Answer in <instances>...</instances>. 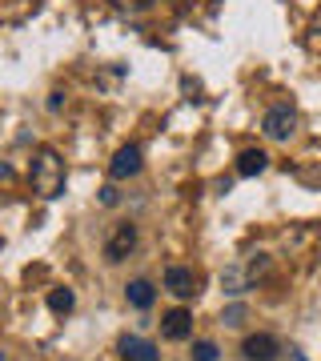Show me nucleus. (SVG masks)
<instances>
[{
    "label": "nucleus",
    "instance_id": "15",
    "mask_svg": "<svg viewBox=\"0 0 321 361\" xmlns=\"http://www.w3.org/2000/svg\"><path fill=\"white\" fill-rule=\"evenodd\" d=\"M125 4H128V8H141V13H145V8H153V0H125Z\"/></svg>",
    "mask_w": 321,
    "mask_h": 361
},
{
    "label": "nucleus",
    "instance_id": "1",
    "mask_svg": "<svg viewBox=\"0 0 321 361\" xmlns=\"http://www.w3.org/2000/svg\"><path fill=\"white\" fill-rule=\"evenodd\" d=\"M28 177H32V189H37V197H44V201H52V197L64 193V161L56 149H37V157H32V169H28Z\"/></svg>",
    "mask_w": 321,
    "mask_h": 361
},
{
    "label": "nucleus",
    "instance_id": "10",
    "mask_svg": "<svg viewBox=\"0 0 321 361\" xmlns=\"http://www.w3.org/2000/svg\"><path fill=\"white\" fill-rule=\"evenodd\" d=\"M128 301H133L137 310H149V305H153V285L149 281H133L128 285Z\"/></svg>",
    "mask_w": 321,
    "mask_h": 361
},
{
    "label": "nucleus",
    "instance_id": "3",
    "mask_svg": "<svg viewBox=\"0 0 321 361\" xmlns=\"http://www.w3.org/2000/svg\"><path fill=\"white\" fill-rule=\"evenodd\" d=\"M137 249V225H116L113 229V237H109V245H104V257L109 261H125L128 253Z\"/></svg>",
    "mask_w": 321,
    "mask_h": 361
},
{
    "label": "nucleus",
    "instance_id": "7",
    "mask_svg": "<svg viewBox=\"0 0 321 361\" xmlns=\"http://www.w3.org/2000/svg\"><path fill=\"white\" fill-rule=\"evenodd\" d=\"M245 357L249 361H273L277 357V341H273L269 334H253V337H245Z\"/></svg>",
    "mask_w": 321,
    "mask_h": 361
},
{
    "label": "nucleus",
    "instance_id": "12",
    "mask_svg": "<svg viewBox=\"0 0 321 361\" xmlns=\"http://www.w3.org/2000/svg\"><path fill=\"white\" fill-rule=\"evenodd\" d=\"M193 361H217V345L213 341H197L193 345Z\"/></svg>",
    "mask_w": 321,
    "mask_h": 361
},
{
    "label": "nucleus",
    "instance_id": "8",
    "mask_svg": "<svg viewBox=\"0 0 321 361\" xmlns=\"http://www.w3.org/2000/svg\"><path fill=\"white\" fill-rule=\"evenodd\" d=\"M121 357L125 361H161L157 349L149 345V341H141V337H125V341H121Z\"/></svg>",
    "mask_w": 321,
    "mask_h": 361
},
{
    "label": "nucleus",
    "instance_id": "17",
    "mask_svg": "<svg viewBox=\"0 0 321 361\" xmlns=\"http://www.w3.org/2000/svg\"><path fill=\"white\" fill-rule=\"evenodd\" d=\"M0 361H8V357H4V349H0Z\"/></svg>",
    "mask_w": 321,
    "mask_h": 361
},
{
    "label": "nucleus",
    "instance_id": "9",
    "mask_svg": "<svg viewBox=\"0 0 321 361\" xmlns=\"http://www.w3.org/2000/svg\"><path fill=\"white\" fill-rule=\"evenodd\" d=\"M265 165H269V157L261 153V149H245V153L237 157V173H241V177H253V173H265Z\"/></svg>",
    "mask_w": 321,
    "mask_h": 361
},
{
    "label": "nucleus",
    "instance_id": "13",
    "mask_svg": "<svg viewBox=\"0 0 321 361\" xmlns=\"http://www.w3.org/2000/svg\"><path fill=\"white\" fill-rule=\"evenodd\" d=\"M265 269H269V257H265V253H257V257L249 261V277H261Z\"/></svg>",
    "mask_w": 321,
    "mask_h": 361
},
{
    "label": "nucleus",
    "instance_id": "14",
    "mask_svg": "<svg viewBox=\"0 0 321 361\" xmlns=\"http://www.w3.org/2000/svg\"><path fill=\"white\" fill-rule=\"evenodd\" d=\"M241 317H245V310H241V305H233V310H225V325H241Z\"/></svg>",
    "mask_w": 321,
    "mask_h": 361
},
{
    "label": "nucleus",
    "instance_id": "6",
    "mask_svg": "<svg viewBox=\"0 0 321 361\" xmlns=\"http://www.w3.org/2000/svg\"><path fill=\"white\" fill-rule=\"evenodd\" d=\"M165 289L177 297H193L197 293V277H193V269H185V265H173V269H165Z\"/></svg>",
    "mask_w": 321,
    "mask_h": 361
},
{
    "label": "nucleus",
    "instance_id": "11",
    "mask_svg": "<svg viewBox=\"0 0 321 361\" xmlns=\"http://www.w3.org/2000/svg\"><path fill=\"white\" fill-rule=\"evenodd\" d=\"M49 305H52L56 313H68V310H73V293H68V289H52V293H49Z\"/></svg>",
    "mask_w": 321,
    "mask_h": 361
},
{
    "label": "nucleus",
    "instance_id": "16",
    "mask_svg": "<svg viewBox=\"0 0 321 361\" xmlns=\"http://www.w3.org/2000/svg\"><path fill=\"white\" fill-rule=\"evenodd\" d=\"M293 361H305V357H301V353H293Z\"/></svg>",
    "mask_w": 321,
    "mask_h": 361
},
{
    "label": "nucleus",
    "instance_id": "4",
    "mask_svg": "<svg viewBox=\"0 0 321 361\" xmlns=\"http://www.w3.org/2000/svg\"><path fill=\"white\" fill-rule=\"evenodd\" d=\"M161 334H165L169 341H185V337L193 334V317H189V310H169L165 317H161Z\"/></svg>",
    "mask_w": 321,
    "mask_h": 361
},
{
    "label": "nucleus",
    "instance_id": "5",
    "mask_svg": "<svg viewBox=\"0 0 321 361\" xmlns=\"http://www.w3.org/2000/svg\"><path fill=\"white\" fill-rule=\"evenodd\" d=\"M109 173H113L116 180H125V177H133V173H141V149H137V145H125V149L113 157Z\"/></svg>",
    "mask_w": 321,
    "mask_h": 361
},
{
    "label": "nucleus",
    "instance_id": "2",
    "mask_svg": "<svg viewBox=\"0 0 321 361\" xmlns=\"http://www.w3.org/2000/svg\"><path fill=\"white\" fill-rule=\"evenodd\" d=\"M261 129H265V137H273V141H289V137H293V129H297V113L289 109V104H277V109H269V113H265Z\"/></svg>",
    "mask_w": 321,
    "mask_h": 361
}]
</instances>
